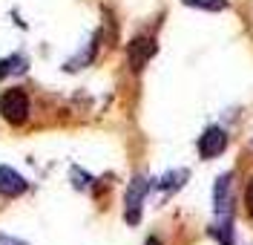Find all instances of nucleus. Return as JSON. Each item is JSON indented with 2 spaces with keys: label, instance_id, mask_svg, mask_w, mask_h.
I'll use <instances>...</instances> for the list:
<instances>
[{
  "label": "nucleus",
  "instance_id": "12",
  "mask_svg": "<svg viewBox=\"0 0 253 245\" xmlns=\"http://www.w3.org/2000/svg\"><path fill=\"white\" fill-rule=\"evenodd\" d=\"M144 245H164V243H161L158 237H150V240H147V243H144Z\"/></svg>",
  "mask_w": 253,
  "mask_h": 245
},
{
  "label": "nucleus",
  "instance_id": "7",
  "mask_svg": "<svg viewBox=\"0 0 253 245\" xmlns=\"http://www.w3.org/2000/svg\"><path fill=\"white\" fill-rule=\"evenodd\" d=\"M187 179H190V170L178 167V170L164 173V176L156 182V188H158V194H161V196H170V194H175L178 188H184V182H187Z\"/></svg>",
  "mask_w": 253,
  "mask_h": 245
},
{
  "label": "nucleus",
  "instance_id": "11",
  "mask_svg": "<svg viewBox=\"0 0 253 245\" xmlns=\"http://www.w3.org/2000/svg\"><path fill=\"white\" fill-rule=\"evenodd\" d=\"M0 245H26L23 240H15V237H6V234H0Z\"/></svg>",
  "mask_w": 253,
  "mask_h": 245
},
{
  "label": "nucleus",
  "instance_id": "2",
  "mask_svg": "<svg viewBox=\"0 0 253 245\" xmlns=\"http://www.w3.org/2000/svg\"><path fill=\"white\" fill-rule=\"evenodd\" d=\"M147 194H150V179L144 173L132 176V182L126 185V196H124V219L129 225H138L141 222V208H144Z\"/></svg>",
  "mask_w": 253,
  "mask_h": 245
},
{
  "label": "nucleus",
  "instance_id": "9",
  "mask_svg": "<svg viewBox=\"0 0 253 245\" xmlns=\"http://www.w3.org/2000/svg\"><path fill=\"white\" fill-rule=\"evenodd\" d=\"M184 6L205 9V12H221V9H227V0H184Z\"/></svg>",
  "mask_w": 253,
  "mask_h": 245
},
{
  "label": "nucleus",
  "instance_id": "4",
  "mask_svg": "<svg viewBox=\"0 0 253 245\" xmlns=\"http://www.w3.org/2000/svg\"><path fill=\"white\" fill-rule=\"evenodd\" d=\"M227 150V133L221 127H207L202 136H199V156L202 159H216Z\"/></svg>",
  "mask_w": 253,
  "mask_h": 245
},
{
  "label": "nucleus",
  "instance_id": "5",
  "mask_svg": "<svg viewBox=\"0 0 253 245\" xmlns=\"http://www.w3.org/2000/svg\"><path fill=\"white\" fill-rule=\"evenodd\" d=\"M156 41L153 38H135L129 47H126V61H129V69L132 72H138V69H144L147 66V61L156 55Z\"/></svg>",
  "mask_w": 253,
  "mask_h": 245
},
{
  "label": "nucleus",
  "instance_id": "8",
  "mask_svg": "<svg viewBox=\"0 0 253 245\" xmlns=\"http://www.w3.org/2000/svg\"><path fill=\"white\" fill-rule=\"evenodd\" d=\"M26 69V58L23 55H12V58H3L0 61V78H9V75H20Z\"/></svg>",
  "mask_w": 253,
  "mask_h": 245
},
{
  "label": "nucleus",
  "instance_id": "1",
  "mask_svg": "<svg viewBox=\"0 0 253 245\" xmlns=\"http://www.w3.org/2000/svg\"><path fill=\"white\" fill-rule=\"evenodd\" d=\"M233 208H236L233 173H221L213 185V213H216L219 222H233Z\"/></svg>",
  "mask_w": 253,
  "mask_h": 245
},
{
  "label": "nucleus",
  "instance_id": "3",
  "mask_svg": "<svg viewBox=\"0 0 253 245\" xmlns=\"http://www.w3.org/2000/svg\"><path fill=\"white\" fill-rule=\"evenodd\" d=\"M0 115L9 121V124H26L29 118V96L23 90H6L0 96Z\"/></svg>",
  "mask_w": 253,
  "mask_h": 245
},
{
  "label": "nucleus",
  "instance_id": "10",
  "mask_svg": "<svg viewBox=\"0 0 253 245\" xmlns=\"http://www.w3.org/2000/svg\"><path fill=\"white\" fill-rule=\"evenodd\" d=\"M245 205H248V213L253 216V176L248 182V191H245Z\"/></svg>",
  "mask_w": 253,
  "mask_h": 245
},
{
  "label": "nucleus",
  "instance_id": "6",
  "mask_svg": "<svg viewBox=\"0 0 253 245\" xmlns=\"http://www.w3.org/2000/svg\"><path fill=\"white\" fill-rule=\"evenodd\" d=\"M26 188H29V182L23 179L17 170L6 167V164H0V196H6V199H15V196H23V194H26Z\"/></svg>",
  "mask_w": 253,
  "mask_h": 245
}]
</instances>
